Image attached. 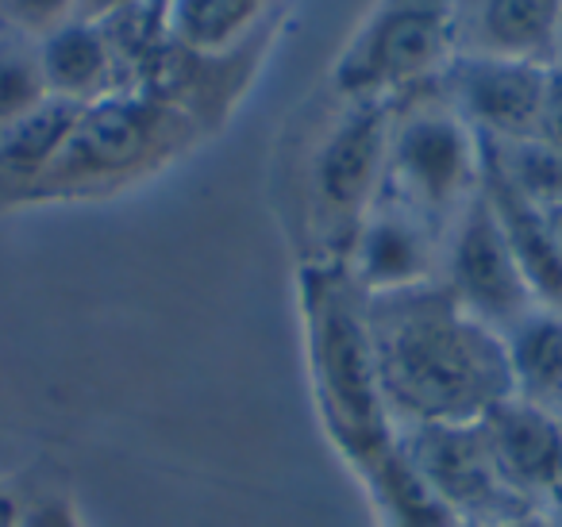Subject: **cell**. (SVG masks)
<instances>
[{"label":"cell","instance_id":"29","mask_svg":"<svg viewBox=\"0 0 562 527\" xmlns=\"http://www.w3.org/2000/svg\"><path fill=\"white\" fill-rule=\"evenodd\" d=\"M454 527H474V524H454Z\"/></svg>","mask_w":562,"mask_h":527},{"label":"cell","instance_id":"5","mask_svg":"<svg viewBox=\"0 0 562 527\" xmlns=\"http://www.w3.org/2000/svg\"><path fill=\"white\" fill-rule=\"evenodd\" d=\"M385 147H390V101H347L344 116L313 150V170H308L313 227L331 243L336 255L344 247V262L382 189Z\"/></svg>","mask_w":562,"mask_h":527},{"label":"cell","instance_id":"24","mask_svg":"<svg viewBox=\"0 0 562 527\" xmlns=\"http://www.w3.org/2000/svg\"><path fill=\"white\" fill-rule=\"evenodd\" d=\"M493 527H559V524H554V516L547 508H531V512H524V516H513V519H505V524H493Z\"/></svg>","mask_w":562,"mask_h":527},{"label":"cell","instance_id":"25","mask_svg":"<svg viewBox=\"0 0 562 527\" xmlns=\"http://www.w3.org/2000/svg\"><path fill=\"white\" fill-rule=\"evenodd\" d=\"M20 519V504L9 489H0V527H16Z\"/></svg>","mask_w":562,"mask_h":527},{"label":"cell","instance_id":"1","mask_svg":"<svg viewBox=\"0 0 562 527\" xmlns=\"http://www.w3.org/2000/svg\"><path fill=\"white\" fill-rule=\"evenodd\" d=\"M367 319L393 424H477L513 396L505 339L467 316L443 281L367 296Z\"/></svg>","mask_w":562,"mask_h":527},{"label":"cell","instance_id":"17","mask_svg":"<svg viewBox=\"0 0 562 527\" xmlns=\"http://www.w3.org/2000/svg\"><path fill=\"white\" fill-rule=\"evenodd\" d=\"M270 0H170L166 27L178 51L196 58L227 55L262 20Z\"/></svg>","mask_w":562,"mask_h":527},{"label":"cell","instance_id":"8","mask_svg":"<svg viewBox=\"0 0 562 527\" xmlns=\"http://www.w3.org/2000/svg\"><path fill=\"white\" fill-rule=\"evenodd\" d=\"M397 447L454 524L493 527L536 508L501 481L474 424L405 427Z\"/></svg>","mask_w":562,"mask_h":527},{"label":"cell","instance_id":"11","mask_svg":"<svg viewBox=\"0 0 562 527\" xmlns=\"http://www.w3.org/2000/svg\"><path fill=\"white\" fill-rule=\"evenodd\" d=\"M485 450L497 466L501 481L520 501L543 508L562 489V416L524 396H505L477 419Z\"/></svg>","mask_w":562,"mask_h":527},{"label":"cell","instance_id":"28","mask_svg":"<svg viewBox=\"0 0 562 527\" xmlns=\"http://www.w3.org/2000/svg\"><path fill=\"white\" fill-rule=\"evenodd\" d=\"M543 508H547V512H551V516H554V524H559V527H562V489H559V493H554V496H551V501H547V504H543Z\"/></svg>","mask_w":562,"mask_h":527},{"label":"cell","instance_id":"31","mask_svg":"<svg viewBox=\"0 0 562 527\" xmlns=\"http://www.w3.org/2000/svg\"><path fill=\"white\" fill-rule=\"evenodd\" d=\"M158 4H170V0H158Z\"/></svg>","mask_w":562,"mask_h":527},{"label":"cell","instance_id":"15","mask_svg":"<svg viewBox=\"0 0 562 527\" xmlns=\"http://www.w3.org/2000/svg\"><path fill=\"white\" fill-rule=\"evenodd\" d=\"M505 358L513 393L543 408L562 401V309L536 304L505 335Z\"/></svg>","mask_w":562,"mask_h":527},{"label":"cell","instance_id":"16","mask_svg":"<svg viewBox=\"0 0 562 527\" xmlns=\"http://www.w3.org/2000/svg\"><path fill=\"white\" fill-rule=\"evenodd\" d=\"M81 109H86V104H70V101L50 97L32 116L4 127V132H0V173L20 181V186H32V189L40 186L43 173L58 162L63 147L70 143L74 127H78V120H81Z\"/></svg>","mask_w":562,"mask_h":527},{"label":"cell","instance_id":"23","mask_svg":"<svg viewBox=\"0 0 562 527\" xmlns=\"http://www.w3.org/2000/svg\"><path fill=\"white\" fill-rule=\"evenodd\" d=\"M127 4H135V0H78V20H93V24H101V20L124 12Z\"/></svg>","mask_w":562,"mask_h":527},{"label":"cell","instance_id":"26","mask_svg":"<svg viewBox=\"0 0 562 527\" xmlns=\"http://www.w3.org/2000/svg\"><path fill=\"white\" fill-rule=\"evenodd\" d=\"M547 220H551L554 243H559V255H562V204H559V209H551V212H547Z\"/></svg>","mask_w":562,"mask_h":527},{"label":"cell","instance_id":"7","mask_svg":"<svg viewBox=\"0 0 562 527\" xmlns=\"http://www.w3.org/2000/svg\"><path fill=\"white\" fill-rule=\"evenodd\" d=\"M439 281L467 316L497 335L539 304L482 189L447 227Z\"/></svg>","mask_w":562,"mask_h":527},{"label":"cell","instance_id":"2","mask_svg":"<svg viewBox=\"0 0 562 527\" xmlns=\"http://www.w3.org/2000/svg\"><path fill=\"white\" fill-rule=\"evenodd\" d=\"M305 332L313 381L336 435L359 462H374L390 439V412L378 385L374 339H370L367 296L347 266L324 262L305 270Z\"/></svg>","mask_w":562,"mask_h":527},{"label":"cell","instance_id":"19","mask_svg":"<svg viewBox=\"0 0 562 527\" xmlns=\"http://www.w3.org/2000/svg\"><path fill=\"white\" fill-rule=\"evenodd\" d=\"M50 101L43 78L40 47L24 35H0V132L32 116L40 104Z\"/></svg>","mask_w":562,"mask_h":527},{"label":"cell","instance_id":"4","mask_svg":"<svg viewBox=\"0 0 562 527\" xmlns=\"http://www.w3.org/2000/svg\"><path fill=\"white\" fill-rule=\"evenodd\" d=\"M459 0H378L344 55L331 89L344 101H397L436 81L454 58Z\"/></svg>","mask_w":562,"mask_h":527},{"label":"cell","instance_id":"22","mask_svg":"<svg viewBox=\"0 0 562 527\" xmlns=\"http://www.w3.org/2000/svg\"><path fill=\"white\" fill-rule=\"evenodd\" d=\"M536 139H543L562 150V70H554V66H551V78H547L543 116H539Z\"/></svg>","mask_w":562,"mask_h":527},{"label":"cell","instance_id":"21","mask_svg":"<svg viewBox=\"0 0 562 527\" xmlns=\"http://www.w3.org/2000/svg\"><path fill=\"white\" fill-rule=\"evenodd\" d=\"M16 527H86L66 496H47V501L32 504V508H20Z\"/></svg>","mask_w":562,"mask_h":527},{"label":"cell","instance_id":"9","mask_svg":"<svg viewBox=\"0 0 562 527\" xmlns=\"http://www.w3.org/2000/svg\"><path fill=\"white\" fill-rule=\"evenodd\" d=\"M551 66L528 58L454 55L439 74L447 101L485 143H520L539 132Z\"/></svg>","mask_w":562,"mask_h":527},{"label":"cell","instance_id":"20","mask_svg":"<svg viewBox=\"0 0 562 527\" xmlns=\"http://www.w3.org/2000/svg\"><path fill=\"white\" fill-rule=\"evenodd\" d=\"M0 20L12 35L40 43L55 27L78 20V0H0Z\"/></svg>","mask_w":562,"mask_h":527},{"label":"cell","instance_id":"18","mask_svg":"<svg viewBox=\"0 0 562 527\" xmlns=\"http://www.w3.org/2000/svg\"><path fill=\"white\" fill-rule=\"evenodd\" d=\"M485 158L493 170L508 181L520 197H528L536 209L551 212L562 204V150L543 139H520V143H485Z\"/></svg>","mask_w":562,"mask_h":527},{"label":"cell","instance_id":"6","mask_svg":"<svg viewBox=\"0 0 562 527\" xmlns=\"http://www.w3.org/2000/svg\"><path fill=\"white\" fill-rule=\"evenodd\" d=\"M181 127L186 116L150 86L120 89L81 109L70 143L43 173L40 186H97V181L127 178L158 158L162 147H173Z\"/></svg>","mask_w":562,"mask_h":527},{"label":"cell","instance_id":"3","mask_svg":"<svg viewBox=\"0 0 562 527\" xmlns=\"http://www.w3.org/2000/svg\"><path fill=\"white\" fill-rule=\"evenodd\" d=\"M382 189L439 227H451L482 189V139L447 101L439 78L390 101Z\"/></svg>","mask_w":562,"mask_h":527},{"label":"cell","instance_id":"30","mask_svg":"<svg viewBox=\"0 0 562 527\" xmlns=\"http://www.w3.org/2000/svg\"><path fill=\"white\" fill-rule=\"evenodd\" d=\"M554 412H559V416H562V401H559V408H554Z\"/></svg>","mask_w":562,"mask_h":527},{"label":"cell","instance_id":"10","mask_svg":"<svg viewBox=\"0 0 562 527\" xmlns=\"http://www.w3.org/2000/svg\"><path fill=\"white\" fill-rule=\"evenodd\" d=\"M443 235L447 227H439L436 220L416 212L401 197L378 189L344 266L362 296L428 285V281H439Z\"/></svg>","mask_w":562,"mask_h":527},{"label":"cell","instance_id":"13","mask_svg":"<svg viewBox=\"0 0 562 527\" xmlns=\"http://www.w3.org/2000/svg\"><path fill=\"white\" fill-rule=\"evenodd\" d=\"M35 47H40L43 78H47L50 97H58V101L97 104L104 97L127 89L116 51H112L104 27L93 24V20H70V24L43 35Z\"/></svg>","mask_w":562,"mask_h":527},{"label":"cell","instance_id":"12","mask_svg":"<svg viewBox=\"0 0 562 527\" xmlns=\"http://www.w3.org/2000/svg\"><path fill=\"white\" fill-rule=\"evenodd\" d=\"M562 0H459L454 55L528 58L551 66Z\"/></svg>","mask_w":562,"mask_h":527},{"label":"cell","instance_id":"27","mask_svg":"<svg viewBox=\"0 0 562 527\" xmlns=\"http://www.w3.org/2000/svg\"><path fill=\"white\" fill-rule=\"evenodd\" d=\"M551 66L562 70V16H559V32H554V51H551Z\"/></svg>","mask_w":562,"mask_h":527},{"label":"cell","instance_id":"14","mask_svg":"<svg viewBox=\"0 0 562 527\" xmlns=\"http://www.w3.org/2000/svg\"><path fill=\"white\" fill-rule=\"evenodd\" d=\"M482 197L490 201L493 216H497L501 232H505L508 247H513L536 301L547 304V309H562V255H559V243H554L551 220H547L543 209H536L528 197H520L493 170L485 150H482Z\"/></svg>","mask_w":562,"mask_h":527}]
</instances>
